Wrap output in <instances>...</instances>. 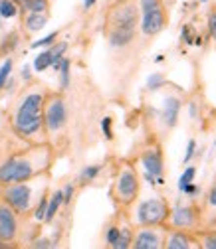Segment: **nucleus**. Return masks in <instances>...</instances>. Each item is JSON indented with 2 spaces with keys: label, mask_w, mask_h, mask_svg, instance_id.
I'll list each match as a JSON object with an SVG mask.
<instances>
[{
  "label": "nucleus",
  "mask_w": 216,
  "mask_h": 249,
  "mask_svg": "<svg viewBox=\"0 0 216 249\" xmlns=\"http://www.w3.org/2000/svg\"><path fill=\"white\" fill-rule=\"evenodd\" d=\"M52 160L54 154L46 142L32 144L26 150H18L0 164V186L26 182L40 174H46L52 166Z\"/></svg>",
  "instance_id": "nucleus-1"
},
{
  "label": "nucleus",
  "mask_w": 216,
  "mask_h": 249,
  "mask_svg": "<svg viewBox=\"0 0 216 249\" xmlns=\"http://www.w3.org/2000/svg\"><path fill=\"white\" fill-rule=\"evenodd\" d=\"M46 93L40 89H30L24 93L20 103L12 113V133L30 144L46 142V129H44V103Z\"/></svg>",
  "instance_id": "nucleus-2"
},
{
  "label": "nucleus",
  "mask_w": 216,
  "mask_h": 249,
  "mask_svg": "<svg viewBox=\"0 0 216 249\" xmlns=\"http://www.w3.org/2000/svg\"><path fill=\"white\" fill-rule=\"evenodd\" d=\"M139 26V8L137 4L119 2L115 4L107 14L105 24V36L111 48H125L135 40V32Z\"/></svg>",
  "instance_id": "nucleus-3"
},
{
  "label": "nucleus",
  "mask_w": 216,
  "mask_h": 249,
  "mask_svg": "<svg viewBox=\"0 0 216 249\" xmlns=\"http://www.w3.org/2000/svg\"><path fill=\"white\" fill-rule=\"evenodd\" d=\"M34 180V178H32ZM32 180L26 182H16V184H6L2 186V192H0V200H4L18 215H26L34 210L36 202L46 194V190L36 192V188L32 186Z\"/></svg>",
  "instance_id": "nucleus-4"
},
{
  "label": "nucleus",
  "mask_w": 216,
  "mask_h": 249,
  "mask_svg": "<svg viewBox=\"0 0 216 249\" xmlns=\"http://www.w3.org/2000/svg\"><path fill=\"white\" fill-rule=\"evenodd\" d=\"M115 202L119 206H131L139 196V176L137 170L131 164H123L117 172L113 190H111Z\"/></svg>",
  "instance_id": "nucleus-5"
},
{
  "label": "nucleus",
  "mask_w": 216,
  "mask_h": 249,
  "mask_svg": "<svg viewBox=\"0 0 216 249\" xmlns=\"http://www.w3.org/2000/svg\"><path fill=\"white\" fill-rule=\"evenodd\" d=\"M171 215L169 202L161 196L143 200L135 210V222L137 226H167Z\"/></svg>",
  "instance_id": "nucleus-6"
},
{
  "label": "nucleus",
  "mask_w": 216,
  "mask_h": 249,
  "mask_svg": "<svg viewBox=\"0 0 216 249\" xmlns=\"http://www.w3.org/2000/svg\"><path fill=\"white\" fill-rule=\"evenodd\" d=\"M68 124V105L59 93H52L44 103V129L46 135L61 133Z\"/></svg>",
  "instance_id": "nucleus-7"
},
{
  "label": "nucleus",
  "mask_w": 216,
  "mask_h": 249,
  "mask_svg": "<svg viewBox=\"0 0 216 249\" xmlns=\"http://www.w3.org/2000/svg\"><path fill=\"white\" fill-rule=\"evenodd\" d=\"M167 226H139L137 231H133V243L135 249H161L165 247L167 239Z\"/></svg>",
  "instance_id": "nucleus-8"
},
{
  "label": "nucleus",
  "mask_w": 216,
  "mask_h": 249,
  "mask_svg": "<svg viewBox=\"0 0 216 249\" xmlns=\"http://www.w3.org/2000/svg\"><path fill=\"white\" fill-rule=\"evenodd\" d=\"M169 224L173 230H195L200 224V210L196 206H180L171 210Z\"/></svg>",
  "instance_id": "nucleus-9"
},
{
  "label": "nucleus",
  "mask_w": 216,
  "mask_h": 249,
  "mask_svg": "<svg viewBox=\"0 0 216 249\" xmlns=\"http://www.w3.org/2000/svg\"><path fill=\"white\" fill-rule=\"evenodd\" d=\"M169 16L165 8H157V10H151V12H143L139 18V28H141V34L151 38V36H157L161 34L163 30L167 28Z\"/></svg>",
  "instance_id": "nucleus-10"
},
{
  "label": "nucleus",
  "mask_w": 216,
  "mask_h": 249,
  "mask_svg": "<svg viewBox=\"0 0 216 249\" xmlns=\"http://www.w3.org/2000/svg\"><path fill=\"white\" fill-rule=\"evenodd\" d=\"M18 230V213L4 200H0V241H16Z\"/></svg>",
  "instance_id": "nucleus-11"
},
{
  "label": "nucleus",
  "mask_w": 216,
  "mask_h": 249,
  "mask_svg": "<svg viewBox=\"0 0 216 249\" xmlns=\"http://www.w3.org/2000/svg\"><path fill=\"white\" fill-rule=\"evenodd\" d=\"M141 164L145 172L153 174L159 180H165V159H163V150L159 146L145 148L141 154Z\"/></svg>",
  "instance_id": "nucleus-12"
},
{
  "label": "nucleus",
  "mask_w": 216,
  "mask_h": 249,
  "mask_svg": "<svg viewBox=\"0 0 216 249\" xmlns=\"http://www.w3.org/2000/svg\"><path fill=\"white\" fill-rule=\"evenodd\" d=\"M180 107L182 101L177 95H169L163 101V109H161V123L165 124L167 129H173L175 124L178 123V115H180Z\"/></svg>",
  "instance_id": "nucleus-13"
},
{
  "label": "nucleus",
  "mask_w": 216,
  "mask_h": 249,
  "mask_svg": "<svg viewBox=\"0 0 216 249\" xmlns=\"http://www.w3.org/2000/svg\"><path fill=\"white\" fill-rule=\"evenodd\" d=\"M165 247L167 249H191V247H198V239L193 237L187 230H173L171 233H167Z\"/></svg>",
  "instance_id": "nucleus-14"
},
{
  "label": "nucleus",
  "mask_w": 216,
  "mask_h": 249,
  "mask_svg": "<svg viewBox=\"0 0 216 249\" xmlns=\"http://www.w3.org/2000/svg\"><path fill=\"white\" fill-rule=\"evenodd\" d=\"M70 68H72V61L66 55L52 61V70L59 73V89L61 91H66L70 87V81H72V70Z\"/></svg>",
  "instance_id": "nucleus-15"
},
{
  "label": "nucleus",
  "mask_w": 216,
  "mask_h": 249,
  "mask_svg": "<svg viewBox=\"0 0 216 249\" xmlns=\"http://www.w3.org/2000/svg\"><path fill=\"white\" fill-rule=\"evenodd\" d=\"M22 22H24L26 32L34 34V32H40L42 28H46V24H48V14H44V12H26V16H24Z\"/></svg>",
  "instance_id": "nucleus-16"
},
{
  "label": "nucleus",
  "mask_w": 216,
  "mask_h": 249,
  "mask_svg": "<svg viewBox=\"0 0 216 249\" xmlns=\"http://www.w3.org/2000/svg\"><path fill=\"white\" fill-rule=\"evenodd\" d=\"M61 206H64V194H61V190H56L48 198V208H46V215H44V222L46 224L54 222V217L58 215V212H59Z\"/></svg>",
  "instance_id": "nucleus-17"
},
{
  "label": "nucleus",
  "mask_w": 216,
  "mask_h": 249,
  "mask_svg": "<svg viewBox=\"0 0 216 249\" xmlns=\"http://www.w3.org/2000/svg\"><path fill=\"white\" fill-rule=\"evenodd\" d=\"M101 170H103V164H87V166L81 168V172H79V176H78V182H79L81 186L94 182V180L101 174Z\"/></svg>",
  "instance_id": "nucleus-18"
},
{
  "label": "nucleus",
  "mask_w": 216,
  "mask_h": 249,
  "mask_svg": "<svg viewBox=\"0 0 216 249\" xmlns=\"http://www.w3.org/2000/svg\"><path fill=\"white\" fill-rule=\"evenodd\" d=\"M131 243H133V230H131V226H121L119 237H117L113 249H129Z\"/></svg>",
  "instance_id": "nucleus-19"
},
{
  "label": "nucleus",
  "mask_w": 216,
  "mask_h": 249,
  "mask_svg": "<svg viewBox=\"0 0 216 249\" xmlns=\"http://www.w3.org/2000/svg\"><path fill=\"white\" fill-rule=\"evenodd\" d=\"M20 14V6L14 0H0V18L2 20H10L16 18Z\"/></svg>",
  "instance_id": "nucleus-20"
},
{
  "label": "nucleus",
  "mask_w": 216,
  "mask_h": 249,
  "mask_svg": "<svg viewBox=\"0 0 216 249\" xmlns=\"http://www.w3.org/2000/svg\"><path fill=\"white\" fill-rule=\"evenodd\" d=\"M52 61H54V55L50 53V50L40 52V53L36 55V59H34V71L42 73V71L50 70V68H52Z\"/></svg>",
  "instance_id": "nucleus-21"
},
{
  "label": "nucleus",
  "mask_w": 216,
  "mask_h": 249,
  "mask_svg": "<svg viewBox=\"0 0 216 249\" xmlns=\"http://www.w3.org/2000/svg\"><path fill=\"white\" fill-rule=\"evenodd\" d=\"M48 8H50V0H26L20 6L22 12H44V14H48Z\"/></svg>",
  "instance_id": "nucleus-22"
},
{
  "label": "nucleus",
  "mask_w": 216,
  "mask_h": 249,
  "mask_svg": "<svg viewBox=\"0 0 216 249\" xmlns=\"http://www.w3.org/2000/svg\"><path fill=\"white\" fill-rule=\"evenodd\" d=\"M12 68H14L12 57L4 59V64L0 66V91H2V89L6 87V81H8V79H10V75H12Z\"/></svg>",
  "instance_id": "nucleus-23"
},
{
  "label": "nucleus",
  "mask_w": 216,
  "mask_h": 249,
  "mask_svg": "<svg viewBox=\"0 0 216 249\" xmlns=\"http://www.w3.org/2000/svg\"><path fill=\"white\" fill-rule=\"evenodd\" d=\"M165 83H167V79H165V75H163L161 71H155V73H151V75L147 77V89H149V91H157V89H161Z\"/></svg>",
  "instance_id": "nucleus-24"
},
{
  "label": "nucleus",
  "mask_w": 216,
  "mask_h": 249,
  "mask_svg": "<svg viewBox=\"0 0 216 249\" xmlns=\"http://www.w3.org/2000/svg\"><path fill=\"white\" fill-rule=\"evenodd\" d=\"M48 192L36 202V206H34V217H36V220L38 222H44V215H46V208H48Z\"/></svg>",
  "instance_id": "nucleus-25"
},
{
  "label": "nucleus",
  "mask_w": 216,
  "mask_h": 249,
  "mask_svg": "<svg viewBox=\"0 0 216 249\" xmlns=\"http://www.w3.org/2000/svg\"><path fill=\"white\" fill-rule=\"evenodd\" d=\"M18 42H20L18 34H16V32H12L10 36L2 38V46H0V52H2V53H10V52L16 48V44H18Z\"/></svg>",
  "instance_id": "nucleus-26"
},
{
  "label": "nucleus",
  "mask_w": 216,
  "mask_h": 249,
  "mask_svg": "<svg viewBox=\"0 0 216 249\" xmlns=\"http://www.w3.org/2000/svg\"><path fill=\"white\" fill-rule=\"evenodd\" d=\"M195 178H196V166H187V168L182 170L180 178H178V190L182 188L184 184H189V182H195Z\"/></svg>",
  "instance_id": "nucleus-27"
},
{
  "label": "nucleus",
  "mask_w": 216,
  "mask_h": 249,
  "mask_svg": "<svg viewBox=\"0 0 216 249\" xmlns=\"http://www.w3.org/2000/svg\"><path fill=\"white\" fill-rule=\"evenodd\" d=\"M58 36H59V32H52V34H48V36H44V38H40V40H36V42H32V50H38V48H50L56 40H58Z\"/></svg>",
  "instance_id": "nucleus-28"
},
{
  "label": "nucleus",
  "mask_w": 216,
  "mask_h": 249,
  "mask_svg": "<svg viewBox=\"0 0 216 249\" xmlns=\"http://www.w3.org/2000/svg\"><path fill=\"white\" fill-rule=\"evenodd\" d=\"M119 230H121V226H117V224L107 226V230H105V243H107V247H113L115 245V241L119 237Z\"/></svg>",
  "instance_id": "nucleus-29"
},
{
  "label": "nucleus",
  "mask_w": 216,
  "mask_h": 249,
  "mask_svg": "<svg viewBox=\"0 0 216 249\" xmlns=\"http://www.w3.org/2000/svg\"><path fill=\"white\" fill-rule=\"evenodd\" d=\"M48 50H50V53L54 55V59H59V57H64V53L68 52V42H58V40H56Z\"/></svg>",
  "instance_id": "nucleus-30"
},
{
  "label": "nucleus",
  "mask_w": 216,
  "mask_h": 249,
  "mask_svg": "<svg viewBox=\"0 0 216 249\" xmlns=\"http://www.w3.org/2000/svg\"><path fill=\"white\" fill-rule=\"evenodd\" d=\"M195 157H196V141H195V139H191V141L187 142V152H184L182 164H189V162H191Z\"/></svg>",
  "instance_id": "nucleus-31"
},
{
  "label": "nucleus",
  "mask_w": 216,
  "mask_h": 249,
  "mask_svg": "<svg viewBox=\"0 0 216 249\" xmlns=\"http://www.w3.org/2000/svg\"><path fill=\"white\" fill-rule=\"evenodd\" d=\"M113 119L111 117H103L101 119V131H103V137L107 139V141H113Z\"/></svg>",
  "instance_id": "nucleus-32"
},
{
  "label": "nucleus",
  "mask_w": 216,
  "mask_h": 249,
  "mask_svg": "<svg viewBox=\"0 0 216 249\" xmlns=\"http://www.w3.org/2000/svg\"><path fill=\"white\" fill-rule=\"evenodd\" d=\"M195 30H193V26L191 24H184L182 26V30H180V38L187 42V44H195Z\"/></svg>",
  "instance_id": "nucleus-33"
},
{
  "label": "nucleus",
  "mask_w": 216,
  "mask_h": 249,
  "mask_svg": "<svg viewBox=\"0 0 216 249\" xmlns=\"http://www.w3.org/2000/svg\"><path fill=\"white\" fill-rule=\"evenodd\" d=\"M180 192H182V196H187V198H195V196L200 192V188H198L195 182H189V184H184V186H182Z\"/></svg>",
  "instance_id": "nucleus-34"
},
{
  "label": "nucleus",
  "mask_w": 216,
  "mask_h": 249,
  "mask_svg": "<svg viewBox=\"0 0 216 249\" xmlns=\"http://www.w3.org/2000/svg\"><path fill=\"white\" fill-rule=\"evenodd\" d=\"M61 194H64V204L70 206L72 200H74V194H76V186L74 184H66L64 188H61Z\"/></svg>",
  "instance_id": "nucleus-35"
},
{
  "label": "nucleus",
  "mask_w": 216,
  "mask_h": 249,
  "mask_svg": "<svg viewBox=\"0 0 216 249\" xmlns=\"http://www.w3.org/2000/svg\"><path fill=\"white\" fill-rule=\"evenodd\" d=\"M198 243L204 249H216V233H206L202 239H198Z\"/></svg>",
  "instance_id": "nucleus-36"
},
{
  "label": "nucleus",
  "mask_w": 216,
  "mask_h": 249,
  "mask_svg": "<svg viewBox=\"0 0 216 249\" xmlns=\"http://www.w3.org/2000/svg\"><path fill=\"white\" fill-rule=\"evenodd\" d=\"M206 208H208V212H214V210H216V182L212 184V188L208 190V196H206Z\"/></svg>",
  "instance_id": "nucleus-37"
},
{
  "label": "nucleus",
  "mask_w": 216,
  "mask_h": 249,
  "mask_svg": "<svg viewBox=\"0 0 216 249\" xmlns=\"http://www.w3.org/2000/svg\"><path fill=\"white\" fill-rule=\"evenodd\" d=\"M208 34H210V38H214L216 40V10H212L210 14H208Z\"/></svg>",
  "instance_id": "nucleus-38"
},
{
  "label": "nucleus",
  "mask_w": 216,
  "mask_h": 249,
  "mask_svg": "<svg viewBox=\"0 0 216 249\" xmlns=\"http://www.w3.org/2000/svg\"><path fill=\"white\" fill-rule=\"evenodd\" d=\"M56 243L52 241V239H48V237H42V239H36L34 243H32V247L34 249H50V247H54Z\"/></svg>",
  "instance_id": "nucleus-39"
},
{
  "label": "nucleus",
  "mask_w": 216,
  "mask_h": 249,
  "mask_svg": "<svg viewBox=\"0 0 216 249\" xmlns=\"http://www.w3.org/2000/svg\"><path fill=\"white\" fill-rule=\"evenodd\" d=\"M189 115H191V119H198V105H196V101H191V105H189Z\"/></svg>",
  "instance_id": "nucleus-40"
},
{
  "label": "nucleus",
  "mask_w": 216,
  "mask_h": 249,
  "mask_svg": "<svg viewBox=\"0 0 216 249\" xmlns=\"http://www.w3.org/2000/svg\"><path fill=\"white\" fill-rule=\"evenodd\" d=\"M22 79H24V81L32 79V71H30V66H24V68H22Z\"/></svg>",
  "instance_id": "nucleus-41"
},
{
  "label": "nucleus",
  "mask_w": 216,
  "mask_h": 249,
  "mask_svg": "<svg viewBox=\"0 0 216 249\" xmlns=\"http://www.w3.org/2000/svg\"><path fill=\"white\" fill-rule=\"evenodd\" d=\"M96 2H98V0H83V8H85V10H89V8L94 6Z\"/></svg>",
  "instance_id": "nucleus-42"
},
{
  "label": "nucleus",
  "mask_w": 216,
  "mask_h": 249,
  "mask_svg": "<svg viewBox=\"0 0 216 249\" xmlns=\"http://www.w3.org/2000/svg\"><path fill=\"white\" fill-rule=\"evenodd\" d=\"M14 2H16V4H18V6H22V4H24V2H26V0H14Z\"/></svg>",
  "instance_id": "nucleus-43"
},
{
  "label": "nucleus",
  "mask_w": 216,
  "mask_h": 249,
  "mask_svg": "<svg viewBox=\"0 0 216 249\" xmlns=\"http://www.w3.org/2000/svg\"><path fill=\"white\" fill-rule=\"evenodd\" d=\"M4 28V22H2V18H0V30H2Z\"/></svg>",
  "instance_id": "nucleus-44"
},
{
  "label": "nucleus",
  "mask_w": 216,
  "mask_h": 249,
  "mask_svg": "<svg viewBox=\"0 0 216 249\" xmlns=\"http://www.w3.org/2000/svg\"><path fill=\"white\" fill-rule=\"evenodd\" d=\"M198 2H202V4H204V2H208V0H198Z\"/></svg>",
  "instance_id": "nucleus-45"
},
{
  "label": "nucleus",
  "mask_w": 216,
  "mask_h": 249,
  "mask_svg": "<svg viewBox=\"0 0 216 249\" xmlns=\"http://www.w3.org/2000/svg\"><path fill=\"white\" fill-rule=\"evenodd\" d=\"M0 164H2V154H0Z\"/></svg>",
  "instance_id": "nucleus-46"
},
{
  "label": "nucleus",
  "mask_w": 216,
  "mask_h": 249,
  "mask_svg": "<svg viewBox=\"0 0 216 249\" xmlns=\"http://www.w3.org/2000/svg\"><path fill=\"white\" fill-rule=\"evenodd\" d=\"M163 2H165V4H167V0H163ZM169 2H173V0H169Z\"/></svg>",
  "instance_id": "nucleus-47"
},
{
  "label": "nucleus",
  "mask_w": 216,
  "mask_h": 249,
  "mask_svg": "<svg viewBox=\"0 0 216 249\" xmlns=\"http://www.w3.org/2000/svg\"><path fill=\"white\" fill-rule=\"evenodd\" d=\"M214 144H216V141H214Z\"/></svg>",
  "instance_id": "nucleus-48"
}]
</instances>
